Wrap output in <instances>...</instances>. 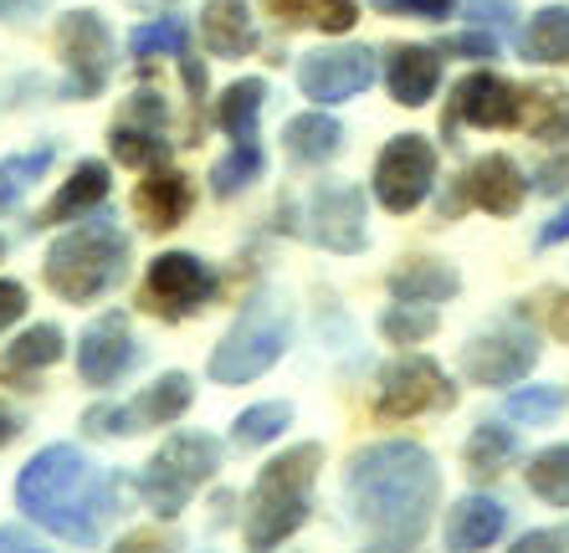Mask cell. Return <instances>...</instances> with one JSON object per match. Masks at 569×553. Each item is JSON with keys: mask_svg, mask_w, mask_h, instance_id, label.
Segmentation results:
<instances>
[{"mask_svg": "<svg viewBox=\"0 0 569 553\" xmlns=\"http://www.w3.org/2000/svg\"><path fill=\"white\" fill-rule=\"evenodd\" d=\"M41 272L62 303H93L119 288L129 272V237L113 221H78L52 241Z\"/></svg>", "mask_w": 569, "mask_h": 553, "instance_id": "cell-4", "label": "cell"}, {"mask_svg": "<svg viewBox=\"0 0 569 553\" xmlns=\"http://www.w3.org/2000/svg\"><path fill=\"white\" fill-rule=\"evenodd\" d=\"M200 41L211 57H247L257 47V27L247 0H206L200 6Z\"/></svg>", "mask_w": 569, "mask_h": 553, "instance_id": "cell-23", "label": "cell"}, {"mask_svg": "<svg viewBox=\"0 0 569 553\" xmlns=\"http://www.w3.org/2000/svg\"><path fill=\"white\" fill-rule=\"evenodd\" d=\"M385 16H416V21H447L457 11V0H370Z\"/></svg>", "mask_w": 569, "mask_h": 553, "instance_id": "cell-40", "label": "cell"}, {"mask_svg": "<svg viewBox=\"0 0 569 553\" xmlns=\"http://www.w3.org/2000/svg\"><path fill=\"white\" fill-rule=\"evenodd\" d=\"M282 149H288L298 164H329V159L345 149V123L329 119L323 108L298 113V119H288V129H282Z\"/></svg>", "mask_w": 569, "mask_h": 553, "instance_id": "cell-25", "label": "cell"}, {"mask_svg": "<svg viewBox=\"0 0 569 553\" xmlns=\"http://www.w3.org/2000/svg\"><path fill=\"white\" fill-rule=\"evenodd\" d=\"M123 476L113 482H98V472L88 466L78 446H47L21 466L16 476V502L21 513L37 517V527H47L52 539L72 543V549H93L98 527H103V513H113L119 502L123 513Z\"/></svg>", "mask_w": 569, "mask_h": 553, "instance_id": "cell-2", "label": "cell"}, {"mask_svg": "<svg viewBox=\"0 0 569 553\" xmlns=\"http://www.w3.org/2000/svg\"><path fill=\"white\" fill-rule=\"evenodd\" d=\"M508 553H569V523L533 527V533H523V539H518Z\"/></svg>", "mask_w": 569, "mask_h": 553, "instance_id": "cell-43", "label": "cell"}, {"mask_svg": "<svg viewBox=\"0 0 569 553\" xmlns=\"http://www.w3.org/2000/svg\"><path fill=\"white\" fill-rule=\"evenodd\" d=\"M57 52L67 62L62 98H98L113 78V31L103 27L98 11H72L57 21Z\"/></svg>", "mask_w": 569, "mask_h": 553, "instance_id": "cell-7", "label": "cell"}, {"mask_svg": "<svg viewBox=\"0 0 569 553\" xmlns=\"http://www.w3.org/2000/svg\"><path fill=\"white\" fill-rule=\"evenodd\" d=\"M267 11L288 21V27H313V31H333V37L355 31L359 21L355 0H267Z\"/></svg>", "mask_w": 569, "mask_h": 553, "instance_id": "cell-29", "label": "cell"}, {"mask_svg": "<svg viewBox=\"0 0 569 553\" xmlns=\"http://www.w3.org/2000/svg\"><path fill=\"white\" fill-rule=\"evenodd\" d=\"M216 466H221L216 435H200V431L170 435V441L159 446V456L144 466V476H139L144 507H154L159 517H180L186 502L216 476Z\"/></svg>", "mask_w": 569, "mask_h": 553, "instance_id": "cell-6", "label": "cell"}, {"mask_svg": "<svg viewBox=\"0 0 569 553\" xmlns=\"http://www.w3.org/2000/svg\"><path fill=\"white\" fill-rule=\"evenodd\" d=\"M529 476V492L543 502H555V507H569V441L565 446H543L539 456L523 466Z\"/></svg>", "mask_w": 569, "mask_h": 553, "instance_id": "cell-32", "label": "cell"}, {"mask_svg": "<svg viewBox=\"0 0 569 553\" xmlns=\"http://www.w3.org/2000/svg\"><path fill=\"white\" fill-rule=\"evenodd\" d=\"M82 425H88V435H133V421H129V405H93L88 415H82Z\"/></svg>", "mask_w": 569, "mask_h": 553, "instance_id": "cell-44", "label": "cell"}, {"mask_svg": "<svg viewBox=\"0 0 569 553\" xmlns=\"http://www.w3.org/2000/svg\"><path fill=\"white\" fill-rule=\"evenodd\" d=\"M380 333L390 343H421L437 333V313L431 308H411V303H396L390 313L380 318Z\"/></svg>", "mask_w": 569, "mask_h": 553, "instance_id": "cell-38", "label": "cell"}, {"mask_svg": "<svg viewBox=\"0 0 569 553\" xmlns=\"http://www.w3.org/2000/svg\"><path fill=\"white\" fill-rule=\"evenodd\" d=\"M31 11H41V0H0V21H21Z\"/></svg>", "mask_w": 569, "mask_h": 553, "instance_id": "cell-49", "label": "cell"}, {"mask_svg": "<svg viewBox=\"0 0 569 553\" xmlns=\"http://www.w3.org/2000/svg\"><path fill=\"white\" fill-rule=\"evenodd\" d=\"M457 405V384L441 374L437 359L406 354L380 374V395H375V415L380 421H416L426 410Z\"/></svg>", "mask_w": 569, "mask_h": 553, "instance_id": "cell-10", "label": "cell"}, {"mask_svg": "<svg viewBox=\"0 0 569 553\" xmlns=\"http://www.w3.org/2000/svg\"><path fill=\"white\" fill-rule=\"evenodd\" d=\"M467 21H472L477 31H492V37H503V31H513V0H467L462 6Z\"/></svg>", "mask_w": 569, "mask_h": 553, "instance_id": "cell-39", "label": "cell"}, {"mask_svg": "<svg viewBox=\"0 0 569 553\" xmlns=\"http://www.w3.org/2000/svg\"><path fill=\"white\" fill-rule=\"evenodd\" d=\"M0 553H37L27 543V533H16V527H0Z\"/></svg>", "mask_w": 569, "mask_h": 553, "instance_id": "cell-50", "label": "cell"}, {"mask_svg": "<svg viewBox=\"0 0 569 553\" xmlns=\"http://www.w3.org/2000/svg\"><path fill=\"white\" fill-rule=\"evenodd\" d=\"M62 354H67L62 329H57V323H37V329H27L6 354H0V384H11V390H37V374L52 369Z\"/></svg>", "mask_w": 569, "mask_h": 553, "instance_id": "cell-22", "label": "cell"}, {"mask_svg": "<svg viewBox=\"0 0 569 553\" xmlns=\"http://www.w3.org/2000/svg\"><path fill=\"white\" fill-rule=\"evenodd\" d=\"M559 241H569V205H559V211L539 225V247H559Z\"/></svg>", "mask_w": 569, "mask_h": 553, "instance_id": "cell-48", "label": "cell"}, {"mask_svg": "<svg viewBox=\"0 0 569 553\" xmlns=\"http://www.w3.org/2000/svg\"><path fill=\"white\" fill-rule=\"evenodd\" d=\"M533 184H539L543 195H559V190H565V184H569V149H565V154H555V159H549V164H539V174H533Z\"/></svg>", "mask_w": 569, "mask_h": 553, "instance_id": "cell-45", "label": "cell"}, {"mask_svg": "<svg viewBox=\"0 0 569 553\" xmlns=\"http://www.w3.org/2000/svg\"><path fill=\"white\" fill-rule=\"evenodd\" d=\"M345 492L365 533L380 549L406 553L421 543V533L431 527V513H437V456L416 446V441H375V446L355 451L345 472Z\"/></svg>", "mask_w": 569, "mask_h": 553, "instance_id": "cell-1", "label": "cell"}, {"mask_svg": "<svg viewBox=\"0 0 569 553\" xmlns=\"http://www.w3.org/2000/svg\"><path fill=\"white\" fill-rule=\"evenodd\" d=\"M462 292V272L437 257H411L390 272V298L396 303H411V308H437V303H451Z\"/></svg>", "mask_w": 569, "mask_h": 553, "instance_id": "cell-21", "label": "cell"}, {"mask_svg": "<svg viewBox=\"0 0 569 553\" xmlns=\"http://www.w3.org/2000/svg\"><path fill=\"white\" fill-rule=\"evenodd\" d=\"M457 123H472V129H513V123H523V92L513 88L508 78H498V72H472V78H462L457 88H451V108L447 119H441V129H457Z\"/></svg>", "mask_w": 569, "mask_h": 553, "instance_id": "cell-15", "label": "cell"}, {"mask_svg": "<svg viewBox=\"0 0 569 553\" xmlns=\"http://www.w3.org/2000/svg\"><path fill=\"white\" fill-rule=\"evenodd\" d=\"M16 435H21V415H16V410H6V405H0V446H11Z\"/></svg>", "mask_w": 569, "mask_h": 553, "instance_id": "cell-51", "label": "cell"}, {"mask_svg": "<svg viewBox=\"0 0 569 553\" xmlns=\"http://www.w3.org/2000/svg\"><path fill=\"white\" fill-rule=\"evenodd\" d=\"M523 200H529V180H523V170H518L513 159L482 154L467 164V174L457 180L451 200H441V221H451L462 205H477V211H488V215H518Z\"/></svg>", "mask_w": 569, "mask_h": 553, "instance_id": "cell-12", "label": "cell"}, {"mask_svg": "<svg viewBox=\"0 0 569 553\" xmlns=\"http://www.w3.org/2000/svg\"><path fill=\"white\" fill-rule=\"evenodd\" d=\"M539 339H533L529 323H518V318H508V323H498V329L477 333L472 343L462 349V374L472 384H518L529 380V369L539 364Z\"/></svg>", "mask_w": 569, "mask_h": 553, "instance_id": "cell-11", "label": "cell"}, {"mask_svg": "<svg viewBox=\"0 0 569 553\" xmlns=\"http://www.w3.org/2000/svg\"><path fill=\"white\" fill-rule=\"evenodd\" d=\"M508 421L518 425H549L565 410V390H555V384H529V390H513L508 395Z\"/></svg>", "mask_w": 569, "mask_h": 553, "instance_id": "cell-36", "label": "cell"}, {"mask_svg": "<svg viewBox=\"0 0 569 553\" xmlns=\"http://www.w3.org/2000/svg\"><path fill=\"white\" fill-rule=\"evenodd\" d=\"M288 333H292V318L278 292L247 298L237 323H231L226 339L211 349V364H206L211 380L216 384H252L257 374H267V369L288 354Z\"/></svg>", "mask_w": 569, "mask_h": 553, "instance_id": "cell-5", "label": "cell"}, {"mask_svg": "<svg viewBox=\"0 0 569 553\" xmlns=\"http://www.w3.org/2000/svg\"><path fill=\"white\" fill-rule=\"evenodd\" d=\"M508 507L488 492H467L462 502H451L447 513V553H482L503 539Z\"/></svg>", "mask_w": 569, "mask_h": 553, "instance_id": "cell-19", "label": "cell"}, {"mask_svg": "<svg viewBox=\"0 0 569 553\" xmlns=\"http://www.w3.org/2000/svg\"><path fill=\"white\" fill-rule=\"evenodd\" d=\"M262 174V149H257V139H241L237 149L226 159H216V170H211V190L221 200H231V195H241L247 184Z\"/></svg>", "mask_w": 569, "mask_h": 553, "instance_id": "cell-34", "label": "cell"}, {"mask_svg": "<svg viewBox=\"0 0 569 553\" xmlns=\"http://www.w3.org/2000/svg\"><path fill=\"white\" fill-rule=\"evenodd\" d=\"M375 82V52L370 47H323L298 62V88L313 98L318 108L349 103Z\"/></svg>", "mask_w": 569, "mask_h": 553, "instance_id": "cell-14", "label": "cell"}, {"mask_svg": "<svg viewBox=\"0 0 569 553\" xmlns=\"http://www.w3.org/2000/svg\"><path fill=\"white\" fill-rule=\"evenodd\" d=\"M216 298V272L200 257L190 251H164L149 262V276H144V292H139V303L144 313L164 318V323H180V318L200 313V308Z\"/></svg>", "mask_w": 569, "mask_h": 553, "instance_id": "cell-9", "label": "cell"}, {"mask_svg": "<svg viewBox=\"0 0 569 553\" xmlns=\"http://www.w3.org/2000/svg\"><path fill=\"white\" fill-rule=\"evenodd\" d=\"M523 129L543 144H565L569 139V88L559 82H533L523 92Z\"/></svg>", "mask_w": 569, "mask_h": 553, "instance_id": "cell-28", "label": "cell"}, {"mask_svg": "<svg viewBox=\"0 0 569 553\" xmlns=\"http://www.w3.org/2000/svg\"><path fill=\"white\" fill-rule=\"evenodd\" d=\"M133 364H139V343H133L129 318H123V313H103L93 329L78 339V374H82V384H98V390H103V384L123 380Z\"/></svg>", "mask_w": 569, "mask_h": 553, "instance_id": "cell-17", "label": "cell"}, {"mask_svg": "<svg viewBox=\"0 0 569 553\" xmlns=\"http://www.w3.org/2000/svg\"><path fill=\"white\" fill-rule=\"evenodd\" d=\"M103 195H108V164H98V159H82L78 170H72V180H67L62 190L47 200V211L37 215V225L82 221V215L93 211V205H103Z\"/></svg>", "mask_w": 569, "mask_h": 553, "instance_id": "cell-24", "label": "cell"}, {"mask_svg": "<svg viewBox=\"0 0 569 553\" xmlns=\"http://www.w3.org/2000/svg\"><path fill=\"white\" fill-rule=\"evenodd\" d=\"M549 333L569 343V292H549Z\"/></svg>", "mask_w": 569, "mask_h": 553, "instance_id": "cell-47", "label": "cell"}, {"mask_svg": "<svg viewBox=\"0 0 569 553\" xmlns=\"http://www.w3.org/2000/svg\"><path fill=\"white\" fill-rule=\"evenodd\" d=\"M288 425H292V405H288V400H267V405L241 410L237 425H231V441H237L241 451H252V446H267V441H278Z\"/></svg>", "mask_w": 569, "mask_h": 553, "instance_id": "cell-33", "label": "cell"}, {"mask_svg": "<svg viewBox=\"0 0 569 553\" xmlns=\"http://www.w3.org/2000/svg\"><path fill=\"white\" fill-rule=\"evenodd\" d=\"M518 52L543 67L569 62V6H543V11H533L529 27L518 31Z\"/></svg>", "mask_w": 569, "mask_h": 553, "instance_id": "cell-27", "label": "cell"}, {"mask_svg": "<svg viewBox=\"0 0 569 553\" xmlns=\"http://www.w3.org/2000/svg\"><path fill=\"white\" fill-rule=\"evenodd\" d=\"M47 164H52V144H41V149H27V154H11V159H0V211L6 205H16V200L27 195L31 184L47 174Z\"/></svg>", "mask_w": 569, "mask_h": 553, "instance_id": "cell-35", "label": "cell"}, {"mask_svg": "<svg viewBox=\"0 0 569 553\" xmlns=\"http://www.w3.org/2000/svg\"><path fill=\"white\" fill-rule=\"evenodd\" d=\"M441 57H467V62H492L498 57V37L492 31H467V37H451L441 47Z\"/></svg>", "mask_w": 569, "mask_h": 553, "instance_id": "cell-42", "label": "cell"}, {"mask_svg": "<svg viewBox=\"0 0 569 553\" xmlns=\"http://www.w3.org/2000/svg\"><path fill=\"white\" fill-rule=\"evenodd\" d=\"M21 313H27V288L21 282H0V333L11 329Z\"/></svg>", "mask_w": 569, "mask_h": 553, "instance_id": "cell-46", "label": "cell"}, {"mask_svg": "<svg viewBox=\"0 0 569 553\" xmlns=\"http://www.w3.org/2000/svg\"><path fill=\"white\" fill-rule=\"evenodd\" d=\"M108 553H180L174 533H159V527H139V533H123Z\"/></svg>", "mask_w": 569, "mask_h": 553, "instance_id": "cell-41", "label": "cell"}, {"mask_svg": "<svg viewBox=\"0 0 569 553\" xmlns=\"http://www.w3.org/2000/svg\"><path fill=\"white\" fill-rule=\"evenodd\" d=\"M308 231H313L318 247L339 251V257H355L370 241V225H365V190L345 180H318L313 195H308Z\"/></svg>", "mask_w": 569, "mask_h": 553, "instance_id": "cell-13", "label": "cell"}, {"mask_svg": "<svg viewBox=\"0 0 569 553\" xmlns=\"http://www.w3.org/2000/svg\"><path fill=\"white\" fill-rule=\"evenodd\" d=\"M108 144H113V159L129 164V170H154L170 154V139H164V103L154 92H133L123 113L108 129Z\"/></svg>", "mask_w": 569, "mask_h": 553, "instance_id": "cell-16", "label": "cell"}, {"mask_svg": "<svg viewBox=\"0 0 569 553\" xmlns=\"http://www.w3.org/2000/svg\"><path fill=\"white\" fill-rule=\"evenodd\" d=\"M129 47H133L139 57H149V52L186 57V52H190V31H186V21H174V16H164V21H149V27L133 31Z\"/></svg>", "mask_w": 569, "mask_h": 553, "instance_id": "cell-37", "label": "cell"}, {"mask_svg": "<svg viewBox=\"0 0 569 553\" xmlns=\"http://www.w3.org/2000/svg\"><path fill=\"white\" fill-rule=\"evenodd\" d=\"M0 251H6V241H0Z\"/></svg>", "mask_w": 569, "mask_h": 553, "instance_id": "cell-52", "label": "cell"}, {"mask_svg": "<svg viewBox=\"0 0 569 553\" xmlns=\"http://www.w3.org/2000/svg\"><path fill=\"white\" fill-rule=\"evenodd\" d=\"M190 205H196L190 174L170 170V164H154V170L139 180V190H133V211H139V221H144L149 231H174V225L190 215Z\"/></svg>", "mask_w": 569, "mask_h": 553, "instance_id": "cell-18", "label": "cell"}, {"mask_svg": "<svg viewBox=\"0 0 569 553\" xmlns=\"http://www.w3.org/2000/svg\"><path fill=\"white\" fill-rule=\"evenodd\" d=\"M190 400H196V384H190V374L170 369V374H159L144 395L129 405V421H133V431H144V425H174L190 410Z\"/></svg>", "mask_w": 569, "mask_h": 553, "instance_id": "cell-26", "label": "cell"}, {"mask_svg": "<svg viewBox=\"0 0 569 553\" xmlns=\"http://www.w3.org/2000/svg\"><path fill=\"white\" fill-rule=\"evenodd\" d=\"M441 82V52L437 47H396L385 62V88L400 108H426Z\"/></svg>", "mask_w": 569, "mask_h": 553, "instance_id": "cell-20", "label": "cell"}, {"mask_svg": "<svg viewBox=\"0 0 569 553\" xmlns=\"http://www.w3.org/2000/svg\"><path fill=\"white\" fill-rule=\"evenodd\" d=\"M467 472L472 476H498V472H508L513 466V456H518V435L508 431V425H498V421H482L472 435H467Z\"/></svg>", "mask_w": 569, "mask_h": 553, "instance_id": "cell-30", "label": "cell"}, {"mask_svg": "<svg viewBox=\"0 0 569 553\" xmlns=\"http://www.w3.org/2000/svg\"><path fill=\"white\" fill-rule=\"evenodd\" d=\"M318 466H323V446L303 441V446L282 451L257 472L252 497H247V549L272 553L308 523Z\"/></svg>", "mask_w": 569, "mask_h": 553, "instance_id": "cell-3", "label": "cell"}, {"mask_svg": "<svg viewBox=\"0 0 569 553\" xmlns=\"http://www.w3.org/2000/svg\"><path fill=\"white\" fill-rule=\"evenodd\" d=\"M437 184V144L421 139V133H400L380 149L375 159V200H380L390 215L416 211Z\"/></svg>", "mask_w": 569, "mask_h": 553, "instance_id": "cell-8", "label": "cell"}, {"mask_svg": "<svg viewBox=\"0 0 569 553\" xmlns=\"http://www.w3.org/2000/svg\"><path fill=\"white\" fill-rule=\"evenodd\" d=\"M267 103V82L262 78H241L226 88V98L216 103V123H221L231 139H257V113H262Z\"/></svg>", "mask_w": 569, "mask_h": 553, "instance_id": "cell-31", "label": "cell"}]
</instances>
